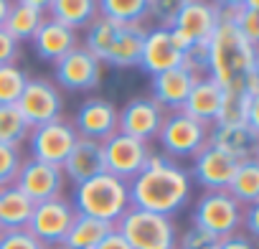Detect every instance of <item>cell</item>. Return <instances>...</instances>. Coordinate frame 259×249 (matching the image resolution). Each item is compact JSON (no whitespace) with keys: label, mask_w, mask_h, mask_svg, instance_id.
Segmentation results:
<instances>
[{"label":"cell","mask_w":259,"mask_h":249,"mask_svg":"<svg viewBox=\"0 0 259 249\" xmlns=\"http://www.w3.org/2000/svg\"><path fill=\"white\" fill-rule=\"evenodd\" d=\"M33 201L21 193L16 186H8L0 191V229L11 231V229H26L28 219L33 214Z\"/></svg>","instance_id":"obj_26"},{"label":"cell","mask_w":259,"mask_h":249,"mask_svg":"<svg viewBox=\"0 0 259 249\" xmlns=\"http://www.w3.org/2000/svg\"><path fill=\"white\" fill-rule=\"evenodd\" d=\"M64 178L74 181V186L104 173V153H102V143L97 140H84V138H76L71 153L66 155L64 165Z\"/></svg>","instance_id":"obj_20"},{"label":"cell","mask_w":259,"mask_h":249,"mask_svg":"<svg viewBox=\"0 0 259 249\" xmlns=\"http://www.w3.org/2000/svg\"><path fill=\"white\" fill-rule=\"evenodd\" d=\"M31 44H33V49H36V54H38L41 59L54 61V64H56L59 59H64L71 49L79 46V44H76V33L69 31V28H64L61 23H56V21H51V18H46V21L38 26V31L33 33Z\"/></svg>","instance_id":"obj_23"},{"label":"cell","mask_w":259,"mask_h":249,"mask_svg":"<svg viewBox=\"0 0 259 249\" xmlns=\"http://www.w3.org/2000/svg\"><path fill=\"white\" fill-rule=\"evenodd\" d=\"M127 191H130V206L133 209H143L173 219L191 201L193 181L188 171H183L170 158L150 153L145 168L127 183Z\"/></svg>","instance_id":"obj_1"},{"label":"cell","mask_w":259,"mask_h":249,"mask_svg":"<svg viewBox=\"0 0 259 249\" xmlns=\"http://www.w3.org/2000/svg\"><path fill=\"white\" fill-rule=\"evenodd\" d=\"M236 28L244 33V38L249 44L256 46V41H259V6L254 0H244V13H241Z\"/></svg>","instance_id":"obj_36"},{"label":"cell","mask_w":259,"mask_h":249,"mask_svg":"<svg viewBox=\"0 0 259 249\" xmlns=\"http://www.w3.org/2000/svg\"><path fill=\"white\" fill-rule=\"evenodd\" d=\"M97 13L117 28L140 26L148 18V0H99Z\"/></svg>","instance_id":"obj_27"},{"label":"cell","mask_w":259,"mask_h":249,"mask_svg":"<svg viewBox=\"0 0 259 249\" xmlns=\"http://www.w3.org/2000/svg\"><path fill=\"white\" fill-rule=\"evenodd\" d=\"M26 81H28V74L18 64L0 66V104H16Z\"/></svg>","instance_id":"obj_32"},{"label":"cell","mask_w":259,"mask_h":249,"mask_svg":"<svg viewBox=\"0 0 259 249\" xmlns=\"http://www.w3.org/2000/svg\"><path fill=\"white\" fill-rule=\"evenodd\" d=\"M74 130L84 140L104 143L117 133V107L104 97H89L76 109Z\"/></svg>","instance_id":"obj_15"},{"label":"cell","mask_w":259,"mask_h":249,"mask_svg":"<svg viewBox=\"0 0 259 249\" xmlns=\"http://www.w3.org/2000/svg\"><path fill=\"white\" fill-rule=\"evenodd\" d=\"M196 79L198 76L191 74L186 66H176V69H168L163 74H155L150 81V89H153L150 99L158 102L168 112H178V109H183V102H186Z\"/></svg>","instance_id":"obj_19"},{"label":"cell","mask_w":259,"mask_h":249,"mask_svg":"<svg viewBox=\"0 0 259 249\" xmlns=\"http://www.w3.org/2000/svg\"><path fill=\"white\" fill-rule=\"evenodd\" d=\"M16 56H18V41L0 28V66L16 64Z\"/></svg>","instance_id":"obj_38"},{"label":"cell","mask_w":259,"mask_h":249,"mask_svg":"<svg viewBox=\"0 0 259 249\" xmlns=\"http://www.w3.org/2000/svg\"><path fill=\"white\" fill-rule=\"evenodd\" d=\"M244 206L236 203L226 191H206L191 214L193 226L213 234L216 239H226L241 229Z\"/></svg>","instance_id":"obj_6"},{"label":"cell","mask_w":259,"mask_h":249,"mask_svg":"<svg viewBox=\"0 0 259 249\" xmlns=\"http://www.w3.org/2000/svg\"><path fill=\"white\" fill-rule=\"evenodd\" d=\"M219 249H256V244H254V239H249L246 234L236 231V234L221 239V241H219Z\"/></svg>","instance_id":"obj_41"},{"label":"cell","mask_w":259,"mask_h":249,"mask_svg":"<svg viewBox=\"0 0 259 249\" xmlns=\"http://www.w3.org/2000/svg\"><path fill=\"white\" fill-rule=\"evenodd\" d=\"M114 33H117V26L99 16V18H94V21L87 26V33H84V49H87L97 61H102L104 54H107V49H109V44L114 41Z\"/></svg>","instance_id":"obj_31"},{"label":"cell","mask_w":259,"mask_h":249,"mask_svg":"<svg viewBox=\"0 0 259 249\" xmlns=\"http://www.w3.org/2000/svg\"><path fill=\"white\" fill-rule=\"evenodd\" d=\"M226 193L236 201V203H256L259 201V160L251 158V160H244L236 165L229 186H226Z\"/></svg>","instance_id":"obj_28"},{"label":"cell","mask_w":259,"mask_h":249,"mask_svg":"<svg viewBox=\"0 0 259 249\" xmlns=\"http://www.w3.org/2000/svg\"><path fill=\"white\" fill-rule=\"evenodd\" d=\"M138 66L143 71H148L150 76L163 74V71L176 69V66H183V54L176 49L168 28H158L155 26L153 31H145L143 54H140V64Z\"/></svg>","instance_id":"obj_18"},{"label":"cell","mask_w":259,"mask_h":249,"mask_svg":"<svg viewBox=\"0 0 259 249\" xmlns=\"http://www.w3.org/2000/svg\"><path fill=\"white\" fill-rule=\"evenodd\" d=\"M0 249H44V244L26 229H11L0 231Z\"/></svg>","instance_id":"obj_37"},{"label":"cell","mask_w":259,"mask_h":249,"mask_svg":"<svg viewBox=\"0 0 259 249\" xmlns=\"http://www.w3.org/2000/svg\"><path fill=\"white\" fill-rule=\"evenodd\" d=\"M114 229L124 236L130 249H176L178 246V226L170 216H160L153 211L130 206Z\"/></svg>","instance_id":"obj_4"},{"label":"cell","mask_w":259,"mask_h":249,"mask_svg":"<svg viewBox=\"0 0 259 249\" xmlns=\"http://www.w3.org/2000/svg\"><path fill=\"white\" fill-rule=\"evenodd\" d=\"M76 130L74 124L66 119H51L46 124H38V128H31L28 133V148H31V158L38 163H49L61 168L66 155L71 153L74 143H76Z\"/></svg>","instance_id":"obj_9"},{"label":"cell","mask_w":259,"mask_h":249,"mask_svg":"<svg viewBox=\"0 0 259 249\" xmlns=\"http://www.w3.org/2000/svg\"><path fill=\"white\" fill-rule=\"evenodd\" d=\"M44 21H46V3L44 0H16L8 8L3 31L11 33L21 44V41H31Z\"/></svg>","instance_id":"obj_22"},{"label":"cell","mask_w":259,"mask_h":249,"mask_svg":"<svg viewBox=\"0 0 259 249\" xmlns=\"http://www.w3.org/2000/svg\"><path fill=\"white\" fill-rule=\"evenodd\" d=\"M102 153H104V173L130 183L148 163L150 158V148L148 143H140L135 138H127L122 133H114L109 140L102 143Z\"/></svg>","instance_id":"obj_10"},{"label":"cell","mask_w":259,"mask_h":249,"mask_svg":"<svg viewBox=\"0 0 259 249\" xmlns=\"http://www.w3.org/2000/svg\"><path fill=\"white\" fill-rule=\"evenodd\" d=\"M46 13V18L76 33L97 18V0H49Z\"/></svg>","instance_id":"obj_25"},{"label":"cell","mask_w":259,"mask_h":249,"mask_svg":"<svg viewBox=\"0 0 259 249\" xmlns=\"http://www.w3.org/2000/svg\"><path fill=\"white\" fill-rule=\"evenodd\" d=\"M112 226L104 224V221H97V219H89V216H81L76 214L69 234L64 236V246L66 249H94L97 241L109 231Z\"/></svg>","instance_id":"obj_29"},{"label":"cell","mask_w":259,"mask_h":249,"mask_svg":"<svg viewBox=\"0 0 259 249\" xmlns=\"http://www.w3.org/2000/svg\"><path fill=\"white\" fill-rule=\"evenodd\" d=\"M21 150L13 145H0V191L16 183V176L21 171Z\"/></svg>","instance_id":"obj_33"},{"label":"cell","mask_w":259,"mask_h":249,"mask_svg":"<svg viewBox=\"0 0 259 249\" xmlns=\"http://www.w3.org/2000/svg\"><path fill=\"white\" fill-rule=\"evenodd\" d=\"M94 249H130V244H127V241H124V236L112 226V229H109L99 241H97V246H94Z\"/></svg>","instance_id":"obj_40"},{"label":"cell","mask_w":259,"mask_h":249,"mask_svg":"<svg viewBox=\"0 0 259 249\" xmlns=\"http://www.w3.org/2000/svg\"><path fill=\"white\" fill-rule=\"evenodd\" d=\"M219 241L213 234L198 229V226H188L181 236H178V246L176 249H219Z\"/></svg>","instance_id":"obj_34"},{"label":"cell","mask_w":259,"mask_h":249,"mask_svg":"<svg viewBox=\"0 0 259 249\" xmlns=\"http://www.w3.org/2000/svg\"><path fill=\"white\" fill-rule=\"evenodd\" d=\"M0 231H3V229H0Z\"/></svg>","instance_id":"obj_44"},{"label":"cell","mask_w":259,"mask_h":249,"mask_svg":"<svg viewBox=\"0 0 259 249\" xmlns=\"http://www.w3.org/2000/svg\"><path fill=\"white\" fill-rule=\"evenodd\" d=\"M191 160H193V165H191L188 176H191V181H196L206 191H226V186L239 165L234 158H229L226 153H221L211 145H206Z\"/></svg>","instance_id":"obj_17"},{"label":"cell","mask_w":259,"mask_h":249,"mask_svg":"<svg viewBox=\"0 0 259 249\" xmlns=\"http://www.w3.org/2000/svg\"><path fill=\"white\" fill-rule=\"evenodd\" d=\"M31 133L28 122L18 112L16 104H0V145L18 148L21 140H26Z\"/></svg>","instance_id":"obj_30"},{"label":"cell","mask_w":259,"mask_h":249,"mask_svg":"<svg viewBox=\"0 0 259 249\" xmlns=\"http://www.w3.org/2000/svg\"><path fill=\"white\" fill-rule=\"evenodd\" d=\"M241 226H246V236L249 239H256L259 236V206L256 203L246 206V211L241 216Z\"/></svg>","instance_id":"obj_39"},{"label":"cell","mask_w":259,"mask_h":249,"mask_svg":"<svg viewBox=\"0 0 259 249\" xmlns=\"http://www.w3.org/2000/svg\"><path fill=\"white\" fill-rule=\"evenodd\" d=\"M165 119V109L150 97H133L122 109H117V133L135 138L140 143L155 140Z\"/></svg>","instance_id":"obj_11"},{"label":"cell","mask_w":259,"mask_h":249,"mask_svg":"<svg viewBox=\"0 0 259 249\" xmlns=\"http://www.w3.org/2000/svg\"><path fill=\"white\" fill-rule=\"evenodd\" d=\"M206 138H208V128L201 122H196L193 117H188L186 112H168L163 119V128L158 133V140L163 145V155L165 158H193L206 148Z\"/></svg>","instance_id":"obj_7"},{"label":"cell","mask_w":259,"mask_h":249,"mask_svg":"<svg viewBox=\"0 0 259 249\" xmlns=\"http://www.w3.org/2000/svg\"><path fill=\"white\" fill-rule=\"evenodd\" d=\"M64 171L56 168V165H49V163H38V160H23L21 163V171L16 176V188L21 193H26L33 203L38 201H49V198H56L61 196L64 191Z\"/></svg>","instance_id":"obj_14"},{"label":"cell","mask_w":259,"mask_h":249,"mask_svg":"<svg viewBox=\"0 0 259 249\" xmlns=\"http://www.w3.org/2000/svg\"><path fill=\"white\" fill-rule=\"evenodd\" d=\"M16 107L28 122V128H38V124H46L61 117L64 97L56 89V84H51L49 79H28Z\"/></svg>","instance_id":"obj_12"},{"label":"cell","mask_w":259,"mask_h":249,"mask_svg":"<svg viewBox=\"0 0 259 249\" xmlns=\"http://www.w3.org/2000/svg\"><path fill=\"white\" fill-rule=\"evenodd\" d=\"M8 8H11V0H0V28H3V23H6Z\"/></svg>","instance_id":"obj_42"},{"label":"cell","mask_w":259,"mask_h":249,"mask_svg":"<svg viewBox=\"0 0 259 249\" xmlns=\"http://www.w3.org/2000/svg\"><path fill=\"white\" fill-rule=\"evenodd\" d=\"M221 97H224V89L208 79V76H198L183 102V109L188 117H193L196 122L206 124V128H211V124L216 122L219 117V109H221Z\"/></svg>","instance_id":"obj_21"},{"label":"cell","mask_w":259,"mask_h":249,"mask_svg":"<svg viewBox=\"0 0 259 249\" xmlns=\"http://www.w3.org/2000/svg\"><path fill=\"white\" fill-rule=\"evenodd\" d=\"M181 0H148V18L158 21V28H173Z\"/></svg>","instance_id":"obj_35"},{"label":"cell","mask_w":259,"mask_h":249,"mask_svg":"<svg viewBox=\"0 0 259 249\" xmlns=\"http://www.w3.org/2000/svg\"><path fill=\"white\" fill-rule=\"evenodd\" d=\"M206 145L226 153L229 158H234L236 163L251 160L256 158V148H259V133L251 130L244 122H231V124H211L208 128V138Z\"/></svg>","instance_id":"obj_16"},{"label":"cell","mask_w":259,"mask_h":249,"mask_svg":"<svg viewBox=\"0 0 259 249\" xmlns=\"http://www.w3.org/2000/svg\"><path fill=\"white\" fill-rule=\"evenodd\" d=\"M44 249H66L64 244H56V246H44Z\"/></svg>","instance_id":"obj_43"},{"label":"cell","mask_w":259,"mask_h":249,"mask_svg":"<svg viewBox=\"0 0 259 249\" xmlns=\"http://www.w3.org/2000/svg\"><path fill=\"white\" fill-rule=\"evenodd\" d=\"M143 41H145V28L143 26H130V28H117L114 41L109 44L102 64L114 66V69H133L140 64L143 54Z\"/></svg>","instance_id":"obj_24"},{"label":"cell","mask_w":259,"mask_h":249,"mask_svg":"<svg viewBox=\"0 0 259 249\" xmlns=\"http://www.w3.org/2000/svg\"><path fill=\"white\" fill-rule=\"evenodd\" d=\"M74 219H76V211L71 201H66L64 196H56L49 201H38L33 206L26 231L36 236L44 246H56V244H64V236L69 234Z\"/></svg>","instance_id":"obj_8"},{"label":"cell","mask_w":259,"mask_h":249,"mask_svg":"<svg viewBox=\"0 0 259 249\" xmlns=\"http://www.w3.org/2000/svg\"><path fill=\"white\" fill-rule=\"evenodd\" d=\"M56 81L69 92H92L102 84V61L84 46H76L56 61Z\"/></svg>","instance_id":"obj_13"},{"label":"cell","mask_w":259,"mask_h":249,"mask_svg":"<svg viewBox=\"0 0 259 249\" xmlns=\"http://www.w3.org/2000/svg\"><path fill=\"white\" fill-rule=\"evenodd\" d=\"M219 26V3H203V0H181V8L170 31L176 49L186 56L196 44H208Z\"/></svg>","instance_id":"obj_5"},{"label":"cell","mask_w":259,"mask_h":249,"mask_svg":"<svg viewBox=\"0 0 259 249\" xmlns=\"http://www.w3.org/2000/svg\"><path fill=\"white\" fill-rule=\"evenodd\" d=\"M71 206L81 216H89V219L114 226L122 219V214L130 209V191H127L124 181H119L109 173H99V176L74 186Z\"/></svg>","instance_id":"obj_3"},{"label":"cell","mask_w":259,"mask_h":249,"mask_svg":"<svg viewBox=\"0 0 259 249\" xmlns=\"http://www.w3.org/2000/svg\"><path fill=\"white\" fill-rule=\"evenodd\" d=\"M254 74H259L256 46L249 44L236 26L219 21L206 44V76L213 79L224 92L244 94V84Z\"/></svg>","instance_id":"obj_2"}]
</instances>
